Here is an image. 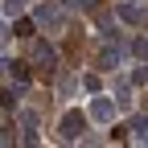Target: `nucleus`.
Returning a JSON list of instances; mask_svg holds the SVG:
<instances>
[{"label": "nucleus", "mask_w": 148, "mask_h": 148, "mask_svg": "<svg viewBox=\"0 0 148 148\" xmlns=\"http://www.w3.org/2000/svg\"><path fill=\"white\" fill-rule=\"evenodd\" d=\"M119 62H123V45H119V37H115V33H107L103 49L95 53V66H99V70H115Z\"/></svg>", "instance_id": "1"}, {"label": "nucleus", "mask_w": 148, "mask_h": 148, "mask_svg": "<svg viewBox=\"0 0 148 148\" xmlns=\"http://www.w3.org/2000/svg\"><path fill=\"white\" fill-rule=\"evenodd\" d=\"M29 66H37V74L41 78H53V66H58V53H53L45 41H33V62Z\"/></svg>", "instance_id": "2"}, {"label": "nucleus", "mask_w": 148, "mask_h": 148, "mask_svg": "<svg viewBox=\"0 0 148 148\" xmlns=\"http://www.w3.org/2000/svg\"><path fill=\"white\" fill-rule=\"evenodd\" d=\"M58 132H62V140H82V132H86V119H82V111H66L62 115V123H58Z\"/></svg>", "instance_id": "3"}, {"label": "nucleus", "mask_w": 148, "mask_h": 148, "mask_svg": "<svg viewBox=\"0 0 148 148\" xmlns=\"http://www.w3.org/2000/svg\"><path fill=\"white\" fill-rule=\"evenodd\" d=\"M90 119H95V123H111V119H115V99L95 90V99H90Z\"/></svg>", "instance_id": "4"}, {"label": "nucleus", "mask_w": 148, "mask_h": 148, "mask_svg": "<svg viewBox=\"0 0 148 148\" xmlns=\"http://www.w3.org/2000/svg\"><path fill=\"white\" fill-rule=\"evenodd\" d=\"M115 16H119V21H127V25H136V29H148V8H144V4L123 0V4L115 8Z\"/></svg>", "instance_id": "5"}, {"label": "nucleus", "mask_w": 148, "mask_h": 148, "mask_svg": "<svg viewBox=\"0 0 148 148\" xmlns=\"http://www.w3.org/2000/svg\"><path fill=\"white\" fill-rule=\"evenodd\" d=\"M37 25L41 29H62V4H41L37 8Z\"/></svg>", "instance_id": "6"}, {"label": "nucleus", "mask_w": 148, "mask_h": 148, "mask_svg": "<svg viewBox=\"0 0 148 148\" xmlns=\"http://www.w3.org/2000/svg\"><path fill=\"white\" fill-rule=\"evenodd\" d=\"M0 66L8 70V78H12L16 86H25V82L33 78V70H29V62H0Z\"/></svg>", "instance_id": "7"}, {"label": "nucleus", "mask_w": 148, "mask_h": 148, "mask_svg": "<svg viewBox=\"0 0 148 148\" xmlns=\"http://www.w3.org/2000/svg\"><path fill=\"white\" fill-rule=\"evenodd\" d=\"M111 99H115V107H132V82H115V95H111Z\"/></svg>", "instance_id": "8"}, {"label": "nucleus", "mask_w": 148, "mask_h": 148, "mask_svg": "<svg viewBox=\"0 0 148 148\" xmlns=\"http://www.w3.org/2000/svg\"><path fill=\"white\" fill-rule=\"evenodd\" d=\"M62 8H70V12H95L99 0H62Z\"/></svg>", "instance_id": "9"}, {"label": "nucleus", "mask_w": 148, "mask_h": 148, "mask_svg": "<svg viewBox=\"0 0 148 148\" xmlns=\"http://www.w3.org/2000/svg\"><path fill=\"white\" fill-rule=\"evenodd\" d=\"M127 132H136V144H148V111H144L132 127H127Z\"/></svg>", "instance_id": "10"}, {"label": "nucleus", "mask_w": 148, "mask_h": 148, "mask_svg": "<svg viewBox=\"0 0 148 148\" xmlns=\"http://www.w3.org/2000/svg\"><path fill=\"white\" fill-rule=\"evenodd\" d=\"M78 53H82V41H78V33H70V41H66V58L78 62Z\"/></svg>", "instance_id": "11"}, {"label": "nucleus", "mask_w": 148, "mask_h": 148, "mask_svg": "<svg viewBox=\"0 0 148 148\" xmlns=\"http://www.w3.org/2000/svg\"><path fill=\"white\" fill-rule=\"evenodd\" d=\"M25 90V86H21ZM21 90H4V95H0V107H4V111H12L16 103H21Z\"/></svg>", "instance_id": "12"}, {"label": "nucleus", "mask_w": 148, "mask_h": 148, "mask_svg": "<svg viewBox=\"0 0 148 148\" xmlns=\"http://www.w3.org/2000/svg\"><path fill=\"white\" fill-rule=\"evenodd\" d=\"M29 0H4V16H21Z\"/></svg>", "instance_id": "13"}, {"label": "nucleus", "mask_w": 148, "mask_h": 148, "mask_svg": "<svg viewBox=\"0 0 148 148\" xmlns=\"http://www.w3.org/2000/svg\"><path fill=\"white\" fill-rule=\"evenodd\" d=\"M132 53H136L140 62H148V37H136V41H132Z\"/></svg>", "instance_id": "14"}, {"label": "nucleus", "mask_w": 148, "mask_h": 148, "mask_svg": "<svg viewBox=\"0 0 148 148\" xmlns=\"http://www.w3.org/2000/svg\"><path fill=\"white\" fill-rule=\"evenodd\" d=\"M111 21H115V16H111L107 8H95V25H99V29H111Z\"/></svg>", "instance_id": "15"}, {"label": "nucleus", "mask_w": 148, "mask_h": 148, "mask_svg": "<svg viewBox=\"0 0 148 148\" xmlns=\"http://www.w3.org/2000/svg\"><path fill=\"white\" fill-rule=\"evenodd\" d=\"M127 82H132V86H144V82H148V66H136V70H132V78H127Z\"/></svg>", "instance_id": "16"}, {"label": "nucleus", "mask_w": 148, "mask_h": 148, "mask_svg": "<svg viewBox=\"0 0 148 148\" xmlns=\"http://www.w3.org/2000/svg\"><path fill=\"white\" fill-rule=\"evenodd\" d=\"M0 144H16V127H12V123L0 127Z\"/></svg>", "instance_id": "17"}, {"label": "nucleus", "mask_w": 148, "mask_h": 148, "mask_svg": "<svg viewBox=\"0 0 148 148\" xmlns=\"http://www.w3.org/2000/svg\"><path fill=\"white\" fill-rule=\"evenodd\" d=\"M21 123H25V132H29V127H37V111H21Z\"/></svg>", "instance_id": "18"}, {"label": "nucleus", "mask_w": 148, "mask_h": 148, "mask_svg": "<svg viewBox=\"0 0 148 148\" xmlns=\"http://www.w3.org/2000/svg\"><path fill=\"white\" fill-rule=\"evenodd\" d=\"M16 37H33V21H16Z\"/></svg>", "instance_id": "19"}, {"label": "nucleus", "mask_w": 148, "mask_h": 148, "mask_svg": "<svg viewBox=\"0 0 148 148\" xmlns=\"http://www.w3.org/2000/svg\"><path fill=\"white\" fill-rule=\"evenodd\" d=\"M82 86L86 90H99V74H82Z\"/></svg>", "instance_id": "20"}, {"label": "nucleus", "mask_w": 148, "mask_h": 148, "mask_svg": "<svg viewBox=\"0 0 148 148\" xmlns=\"http://www.w3.org/2000/svg\"><path fill=\"white\" fill-rule=\"evenodd\" d=\"M8 45V25H0V49Z\"/></svg>", "instance_id": "21"}, {"label": "nucleus", "mask_w": 148, "mask_h": 148, "mask_svg": "<svg viewBox=\"0 0 148 148\" xmlns=\"http://www.w3.org/2000/svg\"><path fill=\"white\" fill-rule=\"evenodd\" d=\"M144 111H148V99H144Z\"/></svg>", "instance_id": "22"}]
</instances>
